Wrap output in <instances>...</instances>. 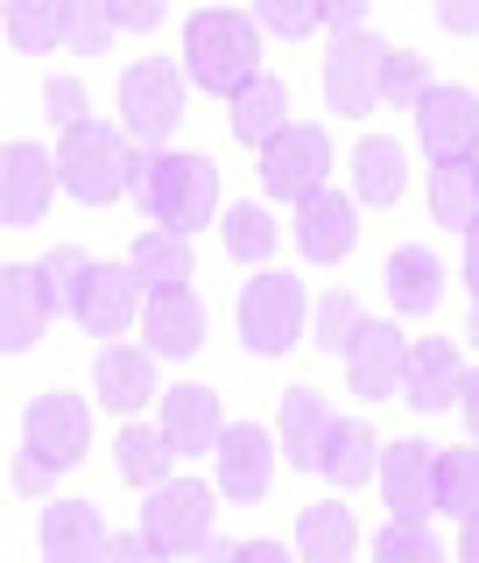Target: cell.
Wrapping results in <instances>:
<instances>
[{"label": "cell", "instance_id": "43", "mask_svg": "<svg viewBox=\"0 0 479 563\" xmlns=\"http://www.w3.org/2000/svg\"><path fill=\"white\" fill-rule=\"evenodd\" d=\"M50 479H57V472H50L43 457H29V451H14V457H8V486L22 493V500H35V493H50Z\"/></svg>", "mask_w": 479, "mask_h": 563}, {"label": "cell", "instance_id": "8", "mask_svg": "<svg viewBox=\"0 0 479 563\" xmlns=\"http://www.w3.org/2000/svg\"><path fill=\"white\" fill-rule=\"evenodd\" d=\"M381 78H388V43L374 29H367V35H331L325 70H317L331 113H346V120L374 113V106H381Z\"/></svg>", "mask_w": 479, "mask_h": 563}, {"label": "cell", "instance_id": "18", "mask_svg": "<svg viewBox=\"0 0 479 563\" xmlns=\"http://www.w3.org/2000/svg\"><path fill=\"white\" fill-rule=\"evenodd\" d=\"M360 246V198L352 190H317L311 205H296V254L311 268H339Z\"/></svg>", "mask_w": 479, "mask_h": 563}, {"label": "cell", "instance_id": "5", "mask_svg": "<svg viewBox=\"0 0 479 563\" xmlns=\"http://www.w3.org/2000/svg\"><path fill=\"white\" fill-rule=\"evenodd\" d=\"M184 64L170 57H141L120 70V128H128L134 148H170V134L184 128Z\"/></svg>", "mask_w": 479, "mask_h": 563}, {"label": "cell", "instance_id": "16", "mask_svg": "<svg viewBox=\"0 0 479 563\" xmlns=\"http://www.w3.org/2000/svg\"><path fill=\"white\" fill-rule=\"evenodd\" d=\"M141 317H149V289L134 282L128 261H99L92 282H85V303H78V324L92 331V339L120 345L128 331H141Z\"/></svg>", "mask_w": 479, "mask_h": 563}, {"label": "cell", "instance_id": "6", "mask_svg": "<svg viewBox=\"0 0 479 563\" xmlns=\"http://www.w3.org/2000/svg\"><path fill=\"white\" fill-rule=\"evenodd\" d=\"M219 486L205 479H170L163 493H149V507H141V536L155 542L170 563H190L205 550L211 536H219Z\"/></svg>", "mask_w": 479, "mask_h": 563}, {"label": "cell", "instance_id": "41", "mask_svg": "<svg viewBox=\"0 0 479 563\" xmlns=\"http://www.w3.org/2000/svg\"><path fill=\"white\" fill-rule=\"evenodd\" d=\"M43 120L50 128H85V120H92V99H85V85L78 78H43Z\"/></svg>", "mask_w": 479, "mask_h": 563}, {"label": "cell", "instance_id": "38", "mask_svg": "<svg viewBox=\"0 0 479 563\" xmlns=\"http://www.w3.org/2000/svg\"><path fill=\"white\" fill-rule=\"evenodd\" d=\"M437 92V70H431V57H423V49H388V78H381V99L388 106H416Z\"/></svg>", "mask_w": 479, "mask_h": 563}, {"label": "cell", "instance_id": "50", "mask_svg": "<svg viewBox=\"0 0 479 563\" xmlns=\"http://www.w3.org/2000/svg\"><path fill=\"white\" fill-rule=\"evenodd\" d=\"M466 289H472V303H479V225L466 233Z\"/></svg>", "mask_w": 479, "mask_h": 563}, {"label": "cell", "instance_id": "24", "mask_svg": "<svg viewBox=\"0 0 479 563\" xmlns=\"http://www.w3.org/2000/svg\"><path fill=\"white\" fill-rule=\"evenodd\" d=\"M381 282H388L395 317H437V303H445V261H437L431 246H395Z\"/></svg>", "mask_w": 479, "mask_h": 563}, {"label": "cell", "instance_id": "23", "mask_svg": "<svg viewBox=\"0 0 479 563\" xmlns=\"http://www.w3.org/2000/svg\"><path fill=\"white\" fill-rule=\"evenodd\" d=\"M226 120H233V141H240V148H254V155H261L275 134H290V128H296V99H290V85H282L275 70H261V78L247 85L233 106H226Z\"/></svg>", "mask_w": 479, "mask_h": 563}, {"label": "cell", "instance_id": "46", "mask_svg": "<svg viewBox=\"0 0 479 563\" xmlns=\"http://www.w3.org/2000/svg\"><path fill=\"white\" fill-rule=\"evenodd\" d=\"M437 29L445 35H479V0H445V8H437Z\"/></svg>", "mask_w": 479, "mask_h": 563}, {"label": "cell", "instance_id": "39", "mask_svg": "<svg viewBox=\"0 0 479 563\" xmlns=\"http://www.w3.org/2000/svg\"><path fill=\"white\" fill-rule=\"evenodd\" d=\"M374 563H445V542L431 536V521H388L374 536Z\"/></svg>", "mask_w": 479, "mask_h": 563}, {"label": "cell", "instance_id": "20", "mask_svg": "<svg viewBox=\"0 0 479 563\" xmlns=\"http://www.w3.org/2000/svg\"><path fill=\"white\" fill-rule=\"evenodd\" d=\"M339 409H331L317 387H282V401H275V444L282 457H290L296 472H317L325 465V451H331V430H339Z\"/></svg>", "mask_w": 479, "mask_h": 563}, {"label": "cell", "instance_id": "26", "mask_svg": "<svg viewBox=\"0 0 479 563\" xmlns=\"http://www.w3.org/2000/svg\"><path fill=\"white\" fill-rule=\"evenodd\" d=\"M128 268H134V282H141L149 296H176V289H190V282H198V254H190L184 233L149 225V233L128 246Z\"/></svg>", "mask_w": 479, "mask_h": 563}, {"label": "cell", "instance_id": "19", "mask_svg": "<svg viewBox=\"0 0 479 563\" xmlns=\"http://www.w3.org/2000/svg\"><path fill=\"white\" fill-rule=\"evenodd\" d=\"M35 550H43V563H106L113 528L92 500H50L43 521H35Z\"/></svg>", "mask_w": 479, "mask_h": 563}, {"label": "cell", "instance_id": "53", "mask_svg": "<svg viewBox=\"0 0 479 563\" xmlns=\"http://www.w3.org/2000/svg\"><path fill=\"white\" fill-rule=\"evenodd\" d=\"M472 169H479V155H472Z\"/></svg>", "mask_w": 479, "mask_h": 563}, {"label": "cell", "instance_id": "28", "mask_svg": "<svg viewBox=\"0 0 479 563\" xmlns=\"http://www.w3.org/2000/svg\"><path fill=\"white\" fill-rule=\"evenodd\" d=\"M120 479L141 493H163L176 479V444L163 437V422H120V444H113Z\"/></svg>", "mask_w": 479, "mask_h": 563}, {"label": "cell", "instance_id": "48", "mask_svg": "<svg viewBox=\"0 0 479 563\" xmlns=\"http://www.w3.org/2000/svg\"><path fill=\"white\" fill-rule=\"evenodd\" d=\"M458 416H466V430L479 437V366L466 374V387H458Z\"/></svg>", "mask_w": 479, "mask_h": 563}, {"label": "cell", "instance_id": "34", "mask_svg": "<svg viewBox=\"0 0 479 563\" xmlns=\"http://www.w3.org/2000/svg\"><path fill=\"white\" fill-rule=\"evenodd\" d=\"M437 515H451L458 528L479 521V451L472 444H451L437 457Z\"/></svg>", "mask_w": 479, "mask_h": 563}, {"label": "cell", "instance_id": "1", "mask_svg": "<svg viewBox=\"0 0 479 563\" xmlns=\"http://www.w3.org/2000/svg\"><path fill=\"white\" fill-rule=\"evenodd\" d=\"M261 49H269V35H261L254 14L198 8L184 22V78H190V92H211V99L233 106L247 85L261 78Z\"/></svg>", "mask_w": 479, "mask_h": 563}, {"label": "cell", "instance_id": "27", "mask_svg": "<svg viewBox=\"0 0 479 563\" xmlns=\"http://www.w3.org/2000/svg\"><path fill=\"white\" fill-rule=\"evenodd\" d=\"M381 430L374 422H360V416H346L339 430H331V451H325V465H317V479H325L331 493H360L367 479H381Z\"/></svg>", "mask_w": 479, "mask_h": 563}, {"label": "cell", "instance_id": "12", "mask_svg": "<svg viewBox=\"0 0 479 563\" xmlns=\"http://www.w3.org/2000/svg\"><path fill=\"white\" fill-rule=\"evenodd\" d=\"M346 380L352 395L367 401H402V380H410V339H402L395 317H367L360 339L346 345Z\"/></svg>", "mask_w": 479, "mask_h": 563}, {"label": "cell", "instance_id": "29", "mask_svg": "<svg viewBox=\"0 0 479 563\" xmlns=\"http://www.w3.org/2000/svg\"><path fill=\"white\" fill-rule=\"evenodd\" d=\"M402 190H410V148L388 141V134H367L352 148V198L360 205H402Z\"/></svg>", "mask_w": 479, "mask_h": 563}, {"label": "cell", "instance_id": "31", "mask_svg": "<svg viewBox=\"0 0 479 563\" xmlns=\"http://www.w3.org/2000/svg\"><path fill=\"white\" fill-rule=\"evenodd\" d=\"M219 240H226V254L240 261V268H269V254L282 246V225H275V211L269 205H226L219 211Z\"/></svg>", "mask_w": 479, "mask_h": 563}, {"label": "cell", "instance_id": "42", "mask_svg": "<svg viewBox=\"0 0 479 563\" xmlns=\"http://www.w3.org/2000/svg\"><path fill=\"white\" fill-rule=\"evenodd\" d=\"M106 8H113V29H120V35H155V29L170 22L155 0H106Z\"/></svg>", "mask_w": 479, "mask_h": 563}, {"label": "cell", "instance_id": "13", "mask_svg": "<svg viewBox=\"0 0 479 563\" xmlns=\"http://www.w3.org/2000/svg\"><path fill=\"white\" fill-rule=\"evenodd\" d=\"M275 457H282L275 430H261V422H226L219 451H211V465H219V500H240V507L269 500Z\"/></svg>", "mask_w": 479, "mask_h": 563}, {"label": "cell", "instance_id": "36", "mask_svg": "<svg viewBox=\"0 0 479 563\" xmlns=\"http://www.w3.org/2000/svg\"><path fill=\"white\" fill-rule=\"evenodd\" d=\"M113 8L106 0H64V43H70V57H106L113 49Z\"/></svg>", "mask_w": 479, "mask_h": 563}, {"label": "cell", "instance_id": "33", "mask_svg": "<svg viewBox=\"0 0 479 563\" xmlns=\"http://www.w3.org/2000/svg\"><path fill=\"white\" fill-rule=\"evenodd\" d=\"M0 29H8L14 57H50V49H64V0H14Z\"/></svg>", "mask_w": 479, "mask_h": 563}, {"label": "cell", "instance_id": "7", "mask_svg": "<svg viewBox=\"0 0 479 563\" xmlns=\"http://www.w3.org/2000/svg\"><path fill=\"white\" fill-rule=\"evenodd\" d=\"M261 198L275 205H311L317 190H331V134L317 128V120H296L290 134H275L269 148H261Z\"/></svg>", "mask_w": 479, "mask_h": 563}, {"label": "cell", "instance_id": "9", "mask_svg": "<svg viewBox=\"0 0 479 563\" xmlns=\"http://www.w3.org/2000/svg\"><path fill=\"white\" fill-rule=\"evenodd\" d=\"M22 451L43 457L50 472H70L85 451H92V409L85 395H64V387H43V395L22 409Z\"/></svg>", "mask_w": 479, "mask_h": 563}, {"label": "cell", "instance_id": "35", "mask_svg": "<svg viewBox=\"0 0 479 563\" xmlns=\"http://www.w3.org/2000/svg\"><path fill=\"white\" fill-rule=\"evenodd\" d=\"M360 324H367L360 296L331 289V296H317V310H311V345H325V352H339V360H346V345L360 339Z\"/></svg>", "mask_w": 479, "mask_h": 563}, {"label": "cell", "instance_id": "22", "mask_svg": "<svg viewBox=\"0 0 479 563\" xmlns=\"http://www.w3.org/2000/svg\"><path fill=\"white\" fill-rule=\"evenodd\" d=\"M163 437L176 444V457H211L226 437V416H219V387L205 380H176L163 395Z\"/></svg>", "mask_w": 479, "mask_h": 563}, {"label": "cell", "instance_id": "11", "mask_svg": "<svg viewBox=\"0 0 479 563\" xmlns=\"http://www.w3.org/2000/svg\"><path fill=\"white\" fill-rule=\"evenodd\" d=\"M437 451L431 437H395V444L381 451V507L395 521H431L437 515Z\"/></svg>", "mask_w": 479, "mask_h": 563}, {"label": "cell", "instance_id": "3", "mask_svg": "<svg viewBox=\"0 0 479 563\" xmlns=\"http://www.w3.org/2000/svg\"><path fill=\"white\" fill-rule=\"evenodd\" d=\"M141 163L149 148H134L120 120H85L57 141V176L78 205H113V198H134L141 184Z\"/></svg>", "mask_w": 479, "mask_h": 563}, {"label": "cell", "instance_id": "49", "mask_svg": "<svg viewBox=\"0 0 479 563\" xmlns=\"http://www.w3.org/2000/svg\"><path fill=\"white\" fill-rule=\"evenodd\" d=\"M190 563H240V542H226V536H211V542H205V550H198V556H190Z\"/></svg>", "mask_w": 479, "mask_h": 563}, {"label": "cell", "instance_id": "14", "mask_svg": "<svg viewBox=\"0 0 479 563\" xmlns=\"http://www.w3.org/2000/svg\"><path fill=\"white\" fill-rule=\"evenodd\" d=\"M50 317H57V296H50V282L35 261H8L0 268V352L8 360H22V352L43 345Z\"/></svg>", "mask_w": 479, "mask_h": 563}, {"label": "cell", "instance_id": "32", "mask_svg": "<svg viewBox=\"0 0 479 563\" xmlns=\"http://www.w3.org/2000/svg\"><path fill=\"white\" fill-rule=\"evenodd\" d=\"M431 219L445 225V233H458V240L479 225V169H472V163L431 169Z\"/></svg>", "mask_w": 479, "mask_h": 563}, {"label": "cell", "instance_id": "45", "mask_svg": "<svg viewBox=\"0 0 479 563\" xmlns=\"http://www.w3.org/2000/svg\"><path fill=\"white\" fill-rule=\"evenodd\" d=\"M325 29L331 35H367V0H331V8H325Z\"/></svg>", "mask_w": 479, "mask_h": 563}, {"label": "cell", "instance_id": "17", "mask_svg": "<svg viewBox=\"0 0 479 563\" xmlns=\"http://www.w3.org/2000/svg\"><path fill=\"white\" fill-rule=\"evenodd\" d=\"M92 395H99L120 422H134L149 401H163L170 387L155 380V352H149V345H128V339H120V345H99V360H92Z\"/></svg>", "mask_w": 479, "mask_h": 563}, {"label": "cell", "instance_id": "4", "mask_svg": "<svg viewBox=\"0 0 479 563\" xmlns=\"http://www.w3.org/2000/svg\"><path fill=\"white\" fill-rule=\"evenodd\" d=\"M311 296H304V282L296 275H282V268H261L254 282H240V296H233V324H240V345L254 352V360H282L296 339H304V324H311Z\"/></svg>", "mask_w": 479, "mask_h": 563}, {"label": "cell", "instance_id": "44", "mask_svg": "<svg viewBox=\"0 0 479 563\" xmlns=\"http://www.w3.org/2000/svg\"><path fill=\"white\" fill-rule=\"evenodd\" d=\"M106 563H170V556L155 550L141 528H128V536H113V556H106Z\"/></svg>", "mask_w": 479, "mask_h": 563}, {"label": "cell", "instance_id": "2", "mask_svg": "<svg viewBox=\"0 0 479 563\" xmlns=\"http://www.w3.org/2000/svg\"><path fill=\"white\" fill-rule=\"evenodd\" d=\"M134 205L149 211V225L190 240L198 225L219 219V163L198 155V148H149L141 184H134Z\"/></svg>", "mask_w": 479, "mask_h": 563}, {"label": "cell", "instance_id": "40", "mask_svg": "<svg viewBox=\"0 0 479 563\" xmlns=\"http://www.w3.org/2000/svg\"><path fill=\"white\" fill-rule=\"evenodd\" d=\"M247 14L261 22V35H290V43H304V35L325 29V8H317V0H254Z\"/></svg>", "mask_w": 479, "mask_h": 563}, {"label": "cell", "instance_id": "51", "mask_svg": "<svg viewBox=\"0 0 479 563\" xmlns=\"http://www.w3.org/2000/svg\"><path fill=\"white\" fill-rule=\"evenodd\" d=\"M458 563H479V521L458 528Z\"/></svg>", "mask_w": 479, "mask_h": 563}, {"label": "cell", "instance_id": "30", "mask_svg": "<svg viewBox=\"0 0 479 563\" xmlns=\"http://www.w3.org/2000/svg\"><path fill=\"white\" fill-rule=\"evenodd\" d=\"M352 550H360V521L346 500H311L296 515V556L304 563H352Z\"/></svg>", "mask_w": 479, "mask_h": 563}, {"label": "cell", "instance_id": "10", "mask_svg": "<svg viewBox=\"0 0 479 563\" xmlns=\"http://www.w3.org/2000/svg\"><path fill=\"white\" fill-rule=\"evenodd\" d=\"M64 190L57 176V148H43V141H8V155H0V225H43L50 198Z\"/></svg>", "mask_w": 479, "mask_h": 563}, {"label": "cell", "instance_id": "21", "mask_svg": "<svg viewBox=\"0 0 479 563\" xmlns=\"http://www.w3.org/2000/svg\"><path fill=\"white\" fill-rule=\"evenodd\" d=\"M466 352L451 339H416L410 345V380H402V401H410L416 416H445L458 409V387H466Z\"/></svg>", "mask_w": 479, "mask_h": 563}, {"label": "cell", "instance_id": "25", "mask_svg": "<svg viewBox=\"0 0 479 563\" xmlns=\"http://www.w3.org/2000/svg\"><path fill=\"white\" fill-rule=\"evenodd\" d=\"M141 345L155 360H190L205 345V303L198 289H176V296H149V317H141Z\"/></svg>", "mask_w": 479, "mask_h": 563}, {"label": "cell", "instance_id": "37", "mask_svg": "<svg viewBox=\"0 0 479 563\" xmlns=\"http://www.w3.org/2000/svg\"><path fill=\"white\" fill-rule=\"evenodd\" d=\"M35 268H43L50 296H57V310H70V317H78V303H85V282H92V268H99V261L85 254V246H50V254L35 261Z\"/></svg>", "mask_w": 479, "mask_h": 563}, {"label": "cell", "instance_id": "47", "mask_svg": "<svg viewBox=\"0 0 479 563\" xmlns=\"http://www.w3.org/2000/svg\"><path fill=\"white\" fill-rule=\"evenodd\" d=\"M240 563H304L290 550V542H275V536H254V542H240Z\"/></svg>", "mask_w": 479, "mask_h": 563}, {"label": "cell", "instance_id": "15", "mask_svg": "<svg viewBox=\"0 0 479 563\" xmlns=\"http://www.w3.org/2000/svg\"><path fill=\"white\" fill-rule=\"evenodd\" d=\"M416 148L431 155V169L472 163L479 155V99L466 85H437V92L416 106Z\"/></svg>", "mask_w": 479, "mask_h": 563}, {"label": "cell", "instance_id": "52", "mask_svg": "<svg viewBox=\"0 0 479 563\" xmlns=\"http://www.w3.org/2000/svg\"><path fill=\"white\" fill-rule=\"evenodd\" d=\"M466 345H479V303H472V317H466Z\"/></svg>", "mask_w": 479, "mask_h": 563}]
</instances>
